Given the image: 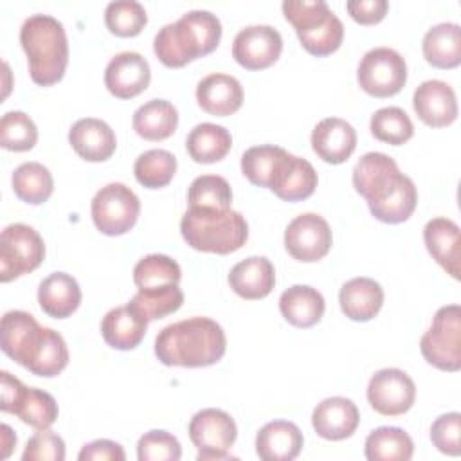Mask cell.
<instances>
[{"mask_svg":"<svg viewBox=\"0 0 461 461\" xmlns=\"http://www.w3.org/2000/svg\"><path fill=\"white\" fill-rule=\"evenodd\" d=\"M225 349V331L209 317L173 322L162 328L155 339L157 358L171 367H207L221 360Z\"/></svg>","mask_w":461,"mask_h":461,"instance_id":"1","label":"cell"},{"mask_svg":"<svg viewBox=\"0 0 461 461\" xmlns=\"http://www.w3.org/2000/svg\"><path fill=\"white\" fill-rule=\"evenodd\" d=\"M221 23L211 11H187L176 22L164 25L153 40L155 56L169 68H180L196 58L216 50Z\"/></svg>","mask_w":461,"mask_h":461,"instance_id":"2","label":"cell"},{"mask_svg":"<svg viewBox=\"0 0 461 461\" xmlns=\"http://www.w3.org/2000/svg\"><path fill=\"white\" fill-rule=\"evenodd\" d=\"M20 43L36 85L50 86L61 81L68 65V40L61 22L50 14L29 16L22 23Z\"/></svg>","mask_w":461,"mask_h":461,"instance_id":"3","label":"cell"},{"mask_svg":"<svg viewBox=\"0 0 461 461\" xmlns=\"http://www.w3.org/2000/svg\"><path fill=\"white\" fill-rule=\"evenodd\" d=\"M180 232L191 249L225 256L245 245L249 225L232 209L189 207L180 220Z\"/></svg>","mask_w":461,"mask_h":461,"instance_id":"4","label":"cell"},{"mask_svg":"<svg viewBox=\"0 0 461 461\" xmlns=\"http://www.w3.org/2000/svg\"><path fill=\"white\" fill-rule=\"evenodd\" d=\"M281 9L306 52L322 58L340 47L344 25L324 0H285Z\"/></svg>","mask_w":461,"mask_h":461,"instance_id":"5","label":"cell"},{"mask_svg":"<svg viewBox=\"0 0 461 461\" xmlns=\"http://www.w3.org/2000/svg\"><path fill=\"white\" fill-rule=\"evenodd\" d=\"M423 358L448 373L461 367V308L459 304L441 306L432 319L430 328L420 339Z\"/></svg>","mask_w":461,"mask_h":461,"instance_id":"6","label":"cell"},{"mask_svg":"<svg viewBox=\"0 0 461 461\" xmlns=\"http://www.w3.org/2000/svg\"><path fill=\"white\" fill-rule=\"evenodd\" d=\"M0 409L14 414L25 425L45 430L58 420V403L52 394L43 389L27 387L7 371L0 373Z\"/></svg>","mask_w":461,"mask_h":461,"instance_id":"7","label":"cell"},{"mask_svg":"<svg viewBox=\"0 0 461 461\" xmlns=\"http://www.w3.org/2000/svg\"><path fill=\"white\" fill-rule=\"evenodd\" d=\"M92 221L106 236H121L133 229L140 212L139 196L124 184L112 182L101 187L90 203Z\"/></svg>","mask_w":461,"mask_h":461,"instance_id":"8","label":"cell"},{"mask_svg":"<svg viewBox=\"0 0 461 461\" xmlns=\"http://www.w3.org/2000/svg\"><path fill=\"white\" fill-rule=\"evenodd\" d=\"M45 259L41 236L25 223H11L0 234V281L9 283L36 270Z\"/></svg>","mask_w":461,"mask_h":461,"instance_id":"9","label":"cell"},{"mask_svg":"<svg viewBox=\"0 0 461 461\" xmlns=\"http://www.w3.org/2000/svg\"><path fill=\"white\" fill-rule=\"evenodd\" d=\"M357 79L366 94L373 97H391L407 83V63L394 49L375 47L362 56Z\"/></svg>","mask_w":461,"mask_h":461,"instance_id":"10","label":"cell"},{"mask_svg":"<svg viewBox=\"0 0 461 461\" xmlns=\"http://www.w3.org/2000/svg\"><path fill=\"white\" fill-rule=\"evenodd\" d=\"M189 438L198 450V461L234 459L229 448L234 445L238 429L229 412L221 409H202L189 421Z\"/></svg>","mask_w":461,"mask_h":461,"instance_id":"11","label":"cell"},{"mask_svg":"<svg viewBox=\"0 0 461 461\" xmlns=\"http://www.w3.org/2000/svg\"><path fill=\"white\" fill-rule=\"evenodd\" d=\"M405 178L407 175L400 171L394 158L380 151L362 155L353 167V187L366 198L369 207L384 202Z\"/></svg>","mask_w":461,"mask_h":461,"instance_id":"12","label":"cell"},{"mask_svg":"<svg viewBox=\"0 0 461 461\" xmlns=\"http://www.w3.org/2000/svg\"><path fill=\"white\" fill-rule=\"evenodd\" d=\"M47 330L31 313L11 310L2 317L0 348L9 358L29 369L47 337Z\"/></svg>","mask_w":461,"mask_h":461,"instance_id":"13","label":"cell"},{"mask_svg":"<svg viewBox=\"0 0 461 461\" xmlns=\"http://www.w3.org/2000/svg\"><path fill=\"white\" fill-rule=\"evenodd\" d=\"M416 400L412 378L396 367L376 371L367 384V402L382 416L405 414Z\"/></svg>","mask_w":461,"mask_h":461,"instance_id":"14","label":"cell"},{"mask_svg":"<svg viewBox=\"0 0 461 461\" xmlns=\"http://www.w3.org/2000/svg\"><path fill=\"white\" fill-rule=\"evenodd\" d=\"M331 241L333 236L328 221L315 212L295 216L285 230V247L288 254L303 263L322 259L330 252Z\"/></svg>","mask_w":461,"mask_h":461,"instance_id":"15","label":"cell"},{"mask_svg":"<svg viewBox=\"0 0 461 461\" xmlns=\"http://www.w3.org/2000/svg\"><path fill=\"white\" fill-rule=\"evenodd\" d=\"M283 50V38L272 25H249L232 41V58L247 70L272 67Z\"/></svg>","mask_w":461,"mask_h":461,"instance_id":"16","label":"cell"},{"mask_svg":"<svg viewBox=\"0 0 461 461\" xmlns=\"http://www.w3.org/2000/svg\"><path fill=\"white\" fill-rule=\"evenodd\" d=\"M151 81V68L139 52L124 50L115 54L104 68V86L119 99H131L142 94Z\"/></svg>","mask_w":461,"mask_h":461,"instance_id":"17","label":"cell"},{"mask_svg":"<svg viewBox=\"0 0 461 461\" xmlns=\"http://www.w3.org/2000/svg\"><path fill=\"white\" fill-rule=\"evenodd\" d=\"M412 106L420 121L430 128H445L457 119L456 94L441 79L423 81L414 90Z\"/></svg>","mask_w":461,"mask_h":461,"instance_id":"18","label":"cell"},{"mask_svg":"<svg viewBox=\"0 0 461 461\" xmlns=\"http://www.w3.org/2000/svg\"><path fill=\"white\" fill-rule=\"evenodd\" d=\"M310 140L319 158L328 164H342L357 148V131L344 119L326 117L315 124Z\"/></svg>","mask_w":461,"mask_h":461,"instance_id":"19","label":"cell"},{"mask_svg":"<svg viewBox=\"0 0 461 461\" xmlns=\"http://www.w3.org/2000/svg\"><path fill=\"white\" fill-rule=\"evenodd\" d=\"M360 414L357 405L344 396H331L317 403L312 412L313 430L330 441H340L357 430Z\"/></svg>","mask_w":461,"mask_h":461,"instance_id":"20","label":"cell"},{"mask_svg":"<svg viewBox=\"0 0 461 461\" xmlns=\"http://www.w3.org/2000/svg\"><path fill=\"white\" fill-rule=\"evenodd\" d=\"M68 142L72 149L88 162H104L117 148L113 130L95 117L76 121L68 130Z\"/></svg>","mask_w":461,"mask_h":461,"instance_id":"21","label":"cell"},{"mask_svg":"<svg viewBox=\"0 0 461 461\" xmlns=\"http://www.w3.org/2000/svg\"><path fill=\"white\" fill-rule=\"evenodd\" d=\"M198 106L214 117H227L243 104L241 83L229 74H209L196 85Z\"/></svg>","mask_w":461,"mask_h":461,"instance_id":"22","label":"cell"},{"mask_svg":"<svg viewBox=\"0 0 461 461\" xmlns=\"http://www.w3.org/2000/svg\"><path fill=\"white\" fill-rule=\"evenodd\" d=\"M317 182V171L306 158L286 153L276 169L270 191L285 202H301L313 194Z\"/></svg>","mask_w":461,"mask_h":461,"instance_id":"23","label":"cell"},{"mask_svg":"<svg viewBox=\"0 0 461 461\" xmlns=\"http://www.w3.org/2000/svg\"><path fill=\"white\" fill-rule=\"evenodd\" d=\"M304 445L301 429L286 420L263 425L256 434V454L263 461H292Z\"/></svg>","mask_w":461,"mask_h":461,"instance_id":"24","label":"cell"},{"mask_svg":"<svg viewBox=\"0 0 461 461\" xmlns=\"http://www.w3.org/2000/svg\"><path fill=\"white\" fill-rule=\"evenodd\" d=\"M148 322L149 321L128 303L106 312L101 321V335L110 348L128 351L142 342Z\"/></svg>","mask_w":461,"mask_h":461,"instance_id":"25","label":"cell"},{"mask_svg":"<svg viewBox=\"0 0 461 461\" xmlns=\"http://www.w3.org/2000/svg\"><path fill=\"white\" fill-rule=\"evenodd\" d=\"M423 241L436 263L454 279H459L461 240L457 223L443 216L432 218L423 229Z\"/></svg>","mask_w":461,"mask_h":461,"instance_id":"26","label":"cell"},{"mask_svg":"<svg viewBox=\"0 0 461 461\" xmlns=\"http://www.w3.org/2000/svg\"><path fill=\"white\" fill-rule=\"evenodd\" d=\"M227 279L236 295L254 301L267 297L274 290L276 270L268 258L250 256L236 263Z\"/></svg>","mask_w":461,"mask_h":461,"instance_id":"27","label":"cell"},{"mask_svg":"<svg viewBox=\"0 0 461 461\" xmlns=\"http://www.w3.org/2000/svg\"><path fill=\"white\" fill-rule=\"evenodd\" d=\"M339 303L348 319L366 322L378 315L384 304V290L371 277H353L342 285Z\"/></svg>","mask_w":461,"mask_h":461,"instance_id":"28","label":"cell"},{"mask_svg":"<svg viewBox=\"0 0 461 461\" xmlns=\"http://www.w3.org/2000/svg\"><path fill=\"white\" fill-rule=\"evenodd\" d=\"M38 303L49 317L67 319L81 304V288L70 274L54 272L40 283Z\"/></svg>","mask_w":461,"mask_h":461,"instance_id":"29","label":"cell"},{"mask_svg":"<svg viewBox=\"0 0 461 461\" xmlns=\"http://www.w3.org/2000/svg\"><path fill=\"white\" fill-rule=\"evenodd\" d=\"M279 310L292 326L312 328L322 319L326 303L319 290L308 285H294L281 294Z\"/></svg>","mask_w":461,"mask_h":461,"instance_id":"30","label":"cell"},{"mask_svg":"<svg viewBox=\"0 0 461 461\" xmlns=\"http://www.w3.org/2000/svg\"><path fill=\"white\" fill-rule=\"evenodd\" d=\"M423 58L436 68H456L461 63V27L452 22L430 27L421 43Z\"/></svg>","mask_w":461,"mask_h":461,"instance_id":"31","label":"cell"},{"mask_svg":"<svg viewBox=\"0 0 461 461\" xmlns=\"http://www.w3.org/2000/svg\"><path fill=\"white\" fill-rule=\"evenodd\" d=\"M131 124L135 133L144 140H166L178 126V112L166 99H151L135 110Z\"/></svg>","mask_w":461,"mask_h":461,"instance_id":"32","label":"cell"},{"mask_svg":"<svg viewBox=\"0 0 461 461\" xmlns=\"http://www.w3.org/2000/svg\"><path fill=\"white\" fill-rule=\"evenodd\" d=\"M230 146L232 137L229 130L212 122L196 124L185 139V149L198 164H212L225 158Z\"/></svg>","mask_w":461,"mask_h":461,"instance_id":"33","label":"cell"},{"mask_svg":"<svg viewBox=\"0 0 461 461\" xmlns=\"http://www.w3.org/2000/svg\"><path fill=\"white\" fill-rule=\"evenodd\" d=\"M412 452L414 443L400 427H378L369 432L364 445L369 461H409Z\"/></svg>","mask_w":461,"mask_h":461,"instance_id":"34","label":"cell"},{"mask_svg":"<svg viewBox=\"0 0 461 461\" xmlns=\"http://www.w3.org/2000/svg\"><path fill=\"white\" fill-rule=\"evenodd\" d=\"M14 194L31 205H40L47 202L54 191V180L50 171L40 162H23L20 164L13 176Z\"/></svg>","mask_w":461,"mask_h":461,"instance_id":"35","label":"cell"},{"mask_svg":"<svg viewBox=\"0 0 461 461\" xmlns=\"http://www.w3.org/2000/svg\"><path fill=\"white\" fill-rule=\"evenodd\" d=\"M286 149L272 144L249 148L241 155V173L249 178L250 184L270 189L276 169L286 157Z\"/></svg>","mask_w":461,"mask_h":461,"instance_id":"36","label":"cell"},{"mask_svg":"<svg viewBox=\"0 0 461 461\" xmlns=\"http://www.w3.org/2000/svg\"><path fill=\"white\" fill-rule=\"evenodd\" d=\"M135 178L148 189L167 185L176 173V158L167 149H148L133 164Z\"/></svg>","mask_w":461,"mask_h":461,"instance_id":"37","label":"cell"},{"mask_svg":"<svg viewBox=\"0 0 461 461\" xmlns=\"http://www.w3.org/2000/svg\"><path fill=\"white\" fill-rule=\"evenodd\" d=\"M180 277V265L166 254H148L133 267V283L139 290L178 285Z\"/></svg>","mask_w":461,"mask_h":461,"instance_id":"38","label":"cell"},{"mask_svg":"<svg viewBox=\"0 0 461 461\" xmlns=\"http://www.w3.org/2000/svg\"><path fill=\"white\" fill-rule=\"evenodd\" d=\"M182 303L184 292L178 285L139 290L130 301V304L137 312H140L148 321H157L169 313H175L182 306Z\"/></svg>","mask_w":461,"mask_h":461,"instance_id":"39","label":"cell"},{"mask_svg":"<svg viewBox=\"0 0 461 461\" xmlns=\"http://www.w3.org/2000/svg\"><path fill=\"white\" fill-rule=\"evenodd\" d=\"M369 130L375 139L393 146L407 142L414 135V126L405 110L398 106H385L371 115Z\"/></svg>","mask_w":461,"mask_h":461,"instance_id":"40","label":"cell"},{"mask_svg":"<svg viewBox=\"0 0 461 461\" xmlns=\"http://www.w3.org/2000/svg\"><path fill=\"white\" fill-rule=\"evenodd\" d=\"M104 23L112 34L131 38L144 29L148 23V14L142 4L135 0H117L106 5Z\"/></svg>","mask_w":461,"mask_h":461,"instance_id":"41","label":"cell"},{"mask_svg":"<svg viewBox=\"0 0 461 461\" xmlns=\"http://www.w3.org/2000/svg\"><path fill=\"white\" fill-rule=\"evenodd\" d=\"M38 140L34 121L20 110H13L0 119V144L9 151H29Z\"/></svg>","mask_w":461,"mask_h":461,"instance_id":"42","label":"cell"},{"mask_svg":"<svg viewBox=\"0 0 461 461\" xmlns=\"http://www.w3.org/2000/svg\"><path fill=\"white\" fill-rule=\"evenodd\" d=\"M187 202L189 207L230 209L232 189L229 182L220 175H202L191 182Z\"/></svg>","mask_w":461,"mask_h":461,"instance_id":"43","label":"cell"},{"mask_svg":"<svg viewBox=\"0 0 461 461\" xmlns=\"http://www.w3.org/2000/svg\"><path fill=\"white\" fill-rule=\"evenodd\" d=\"M418 203V191L414 182L407 176L402 185L384 202L369 207L371 214L384 223H402L409 220Z\"/></svg>","mask_w":461,"mask_h":461,"instance_id":"44","label":"cell"},{"mask_svg":"<svg viewBox=\"0 0 461 461\" xmlns=\"http://www.w3.org/2000/svg\"><path fill=\"white\" fill-rule=\"evenodd\" d=\"M67 364H68V348L65 339L56 330L49 328L47 337L34 362L31 364L29 371L43 378H52V376H58L67 367Z\"/></svg>","mask_w":461,"mask_h":461,"instance_id":"45","label":"cell"},{"mask_svg":"<svg viewBox=\"0 0 461 461\" xmlns=\"http://www.w3.org/2000/svg\"><path fill=\"white\" fill-rule=\"evenodd\" d=\"M137 457L139 461H178L182 447L167 430H149L139 438Z\"/></svg>","mask_w":461,"mask_h":461,"instance_id":"46","label":"cell"},{"mask_svg":"<svg viewBox=\"0 0 461 461\" xmlns=\"http://www.w3.org/2000/svg\"><path fill=\"white\" fill-rule=\"evenodd\" d=\"M461 414L447 412L438 416L430 425V441L432 445L447 456L461 454Z\"/></svg>","mask_w":461,"mask_h":461,"instance_id":"47","label":"cell"},{"mask_svg":"<svg viewBox=\"0 0 461 461\" xmlns=\"http://www.w3.org/2000/svg\"><path fill=\"white\" fill-rule=\"evenodd\" d=\"M23 461H63L65 459V441L56 432L45 429L38 430L29 438L25 450L22 454Z\"/></svg>","mask_w":461,"mask_h":461,"instance_id":"48","label":"cell"},{"mask_svg":"<svg viewBox=\"0 0 461 461\" xmlns=\"http://www.w3.org/2000/svg\"><path fill=\"white\" fill-rule=\"evenodd\" d=\"M349 16L360 25H373L384 20L387 14V0H349L346 2Z\"/></svg>","mask_w":461,"mask_h":461,"instance_id":"49","label":"cell"},{"mask_svg":"<svg viewBox=\"0 0 461 461\" xmlns=\"http://www.w3.org/2000/svg\"><path fill=\"white\" fill-rule=\"evenodd\" d=\"M79 461H124V448L112 439H95L86 445L77 454Z\"/></svg>","mask_w":461,"mask_h":461,"instance_id":"50","label":"cell"},{"mask_svg":"<svg viewBox=\"0 0 461 461\" xmlns=\"http://www.w3.org/2000/svg\"><path fill=\"white\" fill-rule=\"evenodd\" d=\"M2 429V454H0V457L2 459H5V457H9V454H11V450H13V447H16V436L13 434V430H11V427L9 425H2L0 427Z\"/></svg>","mask_w":461,"mask_h":461,"instance_id":"51","label":"cell"}]
</instances>
